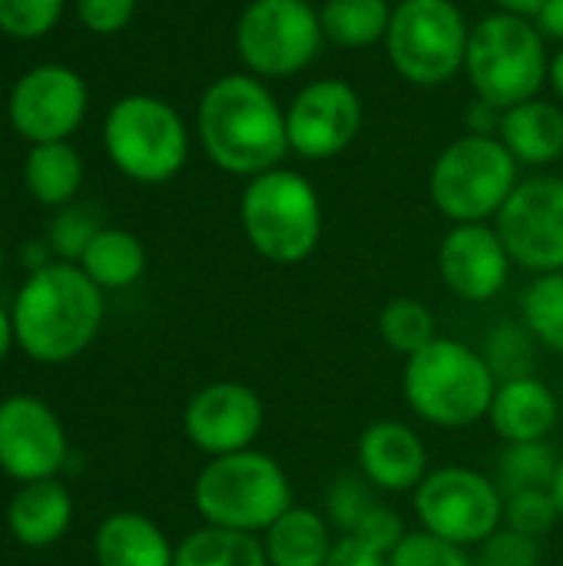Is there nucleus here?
<instances>
[{"instance_id":"f257e3e1","label":"nucleus","mask_w":563,"mask_h":566,"mask_svg":"<svg viewBox=\"0 0 563 566\" xmlns=\"http://www.w3.org/2000/svg\"><path fill=\"white\" fill-rule=\"evenodd\" d=\"M199 143L212 166L229 176L256 179L279 169L289 149L285 109L252 73H226L199 99Z\"/></svg>"},{"instance_id":"f03ea898","label":"nucleus","mask_w":563,"mask_h":566,"mask_svg":"<svg viewBox=\"0 0 563 566\" xmlns=\"http://www.w3.org/2000/svg\"><path fill=\"white\" fill-rule=\"evenodd\" d=\"M17 348L40 365L83 355L103 328V289L73 262H50L27 275L13 308Z\"/></svg>"},{"instance_id":"7ed1b4c3","label":"nucleus","mask_w":563,"mask_h":566,"mask_svg":"<svg viewBox=\"0 0 563 566\" xmlns=\"http://www.w3.org/2000/svg\"><path fill=\"white\" fill-rule=\"evenodd\" d=\"M498 378L484 355L455 338H435L405 358L402 395L431 428L461 431L488 418Z\"/></svg>"},{"instance_id":"20e7f679","label":"nucleus","mask_w":563,"mask_h":566,"mask_svg":"<svg viewBox=\"0 0 563 566\" xmlns=\"http://www.w3.org/2000/svg\"><path fill=\"white\" fill-rule=\"evenodd\" d=\"M192 507L209 527L262 537L289 507H295V491L272 454L249 448L206 461L192 484Z\"/></svg>"},{"instance_id":"39448f33","label":"nucleus","mask_w":563,"mask_h":566,"mask_svg":"<svg viewBox=\"0 0 563 566\" xmlns=\"http://www.w3.org/2000/svg\"><path fill=\"white\" fill-rule=\"evenodd\" d=\"M242 235L272 265L305 262L325 229L322 199L315 186L295 169H269L246 182L239 199Z\"/></svg>"},{"instance_id":"423d86ee","label":"nucleus","mask_w":563,"mask_h":566,"mask_svg":"<svg viewBox=\"0 0 563 566\" xmlns=\"http://www.w3.org/2000/svg\"><path fill=\"white\" fill-rule=\"evenodd\" d=\"M548 36L534 20L494 10L471 27L465 76L478 99L498 109L528 103L548 83Z\"/></svg>"},{"instance_id":"0eeeda50","label":"nucleus","mask_w":563,"mask_h":566,"mask_svg":"<svg viewBox=\"0 0 563 566\" xmlns=\"http://www.w3.org/2000/svg\"><path fill=\"white\" fill-rule=\"evenodd\" d=\"M518 159L498 136L465 133L448 143L428 172V196L451 226L498 219L518 189Z\"/></svg>"},{"instance_id":"6e6552de","label":"nucleus","mask_w":563,"mask_h":566,"mask_svg":"<svg viewBox=\"0 0 563 566\" xmlns=\"http://www.w3.org/2000/svg\"><path fill=\"white\" fill-rule=\"evenodd\" d=\"M471 23L455 0H402L392 10L385 53L411 86H445L465 70Z\"/></svg>"},{"instance_id":"1a4fd4ad","label":"nucleus","mask_w":563,"mask_h":566,"mask_svg":"<svg viewBox=\"0 0 563 566\" xmlns=\"http://www.w3.org/2000/svg\"><path fill=\"white\" fill-rule=\"evenodd\" d=\"M103 146L113 166L143 186L169 182L189 156L183 116L159 96L133 93L113 103L103 123Z\"/></svg>"},{"instance_id":"9d476101","label":"nucleus","mask_w":563,"mask_h":566,"mask_svg":"<svg viewBox=\"0 0 563 566\" xmlns=\"http://www.w3.org/2000/svg\"><path fill=\"white\" fill-rule=\"evenodd\" d=\"M325 33L312 0H249L236 20V53L259 80H289L315 63Z\"/></svg>"},{"instance_id":"9b49d317","label":"nucleus","mask_w":563,"mask_h":566,"mask_svg":"<svg viewBox=\"0 0 563 566\" xmlns=\"http://www.w3.org/2000/svg\"><path fill=\"white\" fill-rule=\"evenodd\" d=\"M418 527L475 551L504 527V494L494 478L475 468H431L411 494Z\"/></svg>"},{"instance_id":"f8f14e48","label":"nucleus","mask_w":563,"mask_h":566,"mask_svg":"<svg viewBox=\"0 0 563 566\" xmlns=\"http://www.w3.org/2000/svg\"><path fill=\"white\" fill-rule=\"evenodd\" d=\"M494 229L514 265L551 275L563 272V179L561 176H531L521 179L504 209L494 219Z\"/></svg>"},{"instance_id":"ddd939ff","label":"nucleus","mask_w":563,"mask_h":566,"mask_svg":"<svg viewBox=\"0 0 563 566\" xmlns=\"http://www.w3.org/2000/svg\"><path fill=\"white\" fill-rule=\"evenodd\" d=\"M362 96L345 80H312L285 109L289 149L299 159L325 163L342 156L362 129Z\"/></svg>"},{"instance_id":"4468645a","label":"nucleus","mask_w":563,"mask_h":566,"mask_svg":"<svg viewBox=\"0 0 563 566\" xmlns=\"http://www.w3.org/2000/svg\"><path fill=\"white\" fill-rule=\"evenodd\" d=\"M262 428L265 405L259 391L242 381H212L199 388L183 411V431L206 458L249 451Z\"/></svg>"},{"instance_id":"2eb2a0df","label":"nucleus","mask_w":563,"mask_h":566,"mask_svg":"<svg viewBox=\"0 0 563 566\" xmlns=\"http://www.w3.org/2000/svg\"><path fill=\"white\" fill-rule=\"evenodd\" d=\"M66 461V431L53 408L33 395L0 401V471L20 484L56 478Z\"/></svg>"},{"instance_id":"dca6fc26","label":"nucleus","mask_w":563,"mask_h":566,"mask_svg":"<svg viewBox=\"0 0 563 566\" xmlns=\"http://www.w3.org/2000/svg\"><path fill=\"white\" fill-rule=\"evenodd\" d=\"M86 116V83L60 63L27 70L10 93L13 129L37 143H63Z\"/></svg>"},{"instance_id":"f3484780","label":"nucleus","mask_w":563,"mask_h":566,"mask_svg":"<svg viewBox=\"0 0 563 566\" xmlns=\"http://www.w3.org/2000/svg\"><path fill=\"white\" fill-rule=\"evenodd\" d=\"M511 265L498 229L488 222L451 226L438 245V275L445 289L468 305L498 298L511 279Z\"/></svg>"},{"instance_id":"a211bd4d","label":"nucleus","mask_w":563,"mask_h":566,"mask_svg":"<svg viewBox=\"0 0 563 566\" xmlns=\"http://www.w3.org/2000/svg\"><path fill=\"white\" fill-rule=\"evenodd\" d=\"M358 474L378 494H415L431 471L428 444L402 421H375L358 438Z\"/></svg>"},{"instance_id":"6ab92c4d","label":"nucleus","mask_w":563,"mask_h":566,"mask_svg":"<svg viewBox=\"0 0 563 566\" xmlns=\"http://www.w3.org/2000/svg\"><path fill=\"white\" fill-rule=\"evenodd\" d=\"M557 418H561V401L554 388L544 385L538 375L498 381L488 421L504 444L548 441V434L557 428Z\"/></svg>"},{"instance_id":"aec40b11","label":"nucleus","mask_w":563,"mask_h":566,"mask_svg":"<svg viewBox=\"0 0 563 566\" xmlns=\"http://www.w3.org/2000/svg\"><path fill=\"white\" fill-rule=\"evenodd\" d=\"M70 524H73V497L56 478L20 484V491L10 497L7 531L17 544L30 551L60 544Z\"/></svg>"},{"instance_id":"412c9836","label":"nucleus","mask_w":563,"mask_h":566,"mask_svg":"<svg viewBox=\"0 0 563 566\" xmlns=\"http://www.w3.org/2000/svg\"><path fill=\"white\" fill-rule=\"evenodd\" d=\"M93 557L96 566H173L176 547L146 514L116 511L96 527Z\"/></svg>"},{"instance_id":"4be33fe9","label":"nucleus","mask_w":563,"mask_h":566,"mask_svg":"<svg viewBox=\"0 0 563 566\" xmlns=\"http://www.w3.org/2000/svg\"><path fill=\"white\" fill-rule=\"evenodd\" d=\"M498 139L518 166H551L563 156V109L551 99H528L501 116Z\"/></svg>"},{"instance_id":"5701e85b","label":"nucleus","mask_w":563,"mask_h":566,"mask_svg":"<svg viewBox=\"0 0 563 566\" xmlns=\"http://www.w3.org/2000/svg\"><path fill=\"white\" fill-rule=\"evenodd\" d=\"M262 547L269 566H325L335 537L325 514L295 504L262 534Z\"/></svg>"},{"instance_id":"b1692460","label":"nucleus","mask_w":563,"mask_h":566,"mask_svg":"<svg viewBox=\"0 0 563 566\" xmlns=\"http://www.w3.org/2000/svg\"><path fill=\"white\" fill-rule=\"evenodd\" d=\"M103 292H119L129 289L143 279L146 272V249L143 242L126 232V229H110L103 226L96 239L86 245L83 259L76 262Z\"/></svg>"},{"instance_id":"393cba45","label":"nucleus","mask_w":563,"mask_h":566,"mask_svg":"<svg viewBox=\"0 0 563 566\" xmlns=\"http://www.w3.org/2000/svg\"><path fill=\"white\" fill-rule=\"evenodd\" d=\"M23 182L30 196L43 206H70L83 182L80 153L63 143H37L23 166Z\"/></svg>"},{"instance_id":"a878e982","label":"nucleus","mask_w":563,"mask_h":566,"mask_svg":"<svg viewBox=\"0 0 563 566\" xmlns=\"http://www.w3.org/2000/svg\"><path fill=\"white\" fill-rule=\"evenodd\" d=\"M392 10L395 7L388 0H325L319 7V20L329 43L342 50H365L385 43Z\"/></svg>"},{"instance_id":"bb28decb","label":"nucleus","mask_w":563,"mask_h":566,"mask_svg":"<svg viewBox=\"0 0 563 566\" xmlns=\"http://www.w3.org/2000/svg\"><path fill=\"white\" fill-rule=\"evenodd\" d=\"M173 566H269V557L262 537L202 524L176 544Z\"/></svg>"},{"instance_id":"cd10ccee","label":"nucleus","mask_w":563,"mask_h":566,"mask_svg":"<svg viewBox=\"0 0 563 566\" xmlns=\"http://www.w3.org/2000/svg\"><path fill=\"white\" fill-rule=\"evenodd\" d=\"M561 454L548 441H528V444H504L498 454V488L504 497L521 491H551L557 474Z\"/></svg>"},{"instance_id":"c85d7f7f","label":"nucleus","mask_w":563,"mask_h":566,"mask_svg":"<svg viewBox=\"0 0 563 566\" xmlns=\"http://www.w3.org/2000/svg\"><path fill=\"white\" fill-rule=\"evenodd\" d=\"M378 335L382 342L408 358L415 352H421L425 345H431L438 338V322H435V312L421 302V298H411V295H398L392 298L382 315H378Z\"/></svg>"},{"instance_id":"c756f323","label":"nucleus","mask_w":563,"mask_h":566,"mask_svg":"<svg viewBox=\"0 0 563 566\" xmlns=\"http://www.w3.org/2000/svg\"><path fill=\"white\" fill-rule=\"evenodd\" d=\"M521 325L534 342L563 355V272L538 275L521 295Z\"/></svg>"},{"instance_id":"7c9ffc66","label":"nucleus","mask_w":563,"mask_h":566,"mask_svg":"<svg viewBox=\"0 0 563 566\" xmlns=\"http://www.w3.org/2000/svg\"><path fill=\"white\" fill-rule=\"evenodd\" d=\"M534 335L524 328V325H514V322H501L488 332L484 338V361L488 368L494 371L498 381H514V378H528L534 375Z\"/></svg>"},{"instance_id":"2f4dec72","label":"nucleus","mask_w":563,"mask_h":566,"mask_svg":"<svg viewBox=\"0 0 563 566\" xmlns=\"http://www.w3.org/2000/svg\"><path fill=\"white\" fill-rule=\"evenodd\" d=\"M375 504H378V491L362 474H342L332 481L325 494V517L338 531V537H348Z\"/></svg>"},{"instance_id":"473e14b6","label":"nucleus","mask_w":563,"mask_h":566,"mask_svg":"<svg viewBox=\"0 0 563 566\" xmlns=\"http://www.w3.org/2000/svg\"><path fill=\"white\" fill-rule=\"evenodd\" d=\"M557 521H561V511L551 491H521V494L504 497V527L514 534L541 541L557 527Z\"/></svg>"},{"instance_id":"72a5a7b5","label":"nucleus","mask_w":563,"mask_h":566,"mask_svg":"<svg viewBox=\"0 0 563 566\" xmlns=\"http://www.w3.org/2000/svg\"><path fill=\"white\" fill-rule=\"evenodd\" d=\"M103 229L100 216L93 212V206H63L50 226V249L60 255V262H80L86 245L96 239V232Z\"/></svg>"},{"instance_id":"f704fd0d","label":"nucleus","mask_w":563,"mask_h":566,"mask_svg":"<svg viewBox=\"0 0 563 566\" xmlns=\"http://www.w3.org/2000/svg\"><path fill=\"white\" fill-rule=\"evenodd\" d=\"M388 566H471V554L428 531H408L388 554Z\"/></svg>"},{"instance_id":"c9c22d12","label":"nucleus","mask_w":563,"mask_h":566,"mask_svg":"<svg viewBox=\"0 0 563 566\" xmlns=\"http://www.w3.org/2000/svg\"><path fill=\"white\" fill-rule=\"evenodd\" d=\"M66 0H0V30L17 40L43 36L63 13Z\"/></svg>"},{"instance_id":"e433bc0d","label":"nucleus","mask_w":563,"mask_h":566,"mask_svg":"<svg viewBox=\"0 0 563 566\" xmlns=\"http://www.w3.org/2000/svg\"><path fill=\"white\" fill-rule=\"evenodd\" d=\"M471 566H541V547L538 541L501 527L475 547Z\"/></svg>"},{"instance_id":"4c0bfd02","label":"nucleus","mask_w":563,"mask_h":566,"mask_svg":"<svg viewBox=\"0 0 563 566\" xmlns=\"http://www.w3.org/2000/svg\"><path fill=\"white\" fill-rule=\"evenodd\" d=\"M408 531H405V521H402V514L392 507V504H375L365 517H362V524L348 534L352 541H358V544H365L368 551H375V554H382V557H388L398 544H402V537H405Z\"/></svg>"},{"instance_id":"58836bf2","label":"nucleus","mask_w":563,"mask_h":566,"mask_svg":"<svg viewBox=\"0 0 563 566\" xmlns=\"http://www.w3.org/2000/svg\"><path fill=\"white\" fill-rule=\"evenodd\" d=\"M136 13V0H76V17L93 33H119Z\"/></svg>"},{"instance_id":"ea45409f","label":"nucleus","mask_w":563,"mask_h":566,"mask_svg":"<svg viewBox=\"0 0 563 566\" xmlns=\"http://www.w3.org/2000/svg\"><path fill=\"white\" fill-rule=\"evenodd\" d=\"M325 566H388V557L368 551L365 544H358L352 537H338Z\"/></svg>"},{"instance_id":"a19ab883","label":"nucleus","mask_w":563,"mask_h":566,"mask_svg":"<svg viewBox=\"0 0 563 566\" xmlns=\"http://www.w3.org/2000/svg\"><path fill=\"white\" fill-rule=\"evenodd\" d=\"M501 116H504V109H498V106H491V103H484V99H475V103L468 106L465 123H468V133H478V136H498V129H501Z\"/></svg>"},{"instance_id":"79ce46f5","label":"nucleus","mask_w":563,"mask_h":566,"mask_svg":"<svg viewBox=\"0 0 563 566\" xmlns=\"http://www.w3.org/2000/svg\"><path fill=\"white\" fill-rule=\"evenodd\" d=\"M534 23L541 27V33H544L548 40H557L563 46V0H548Z\"/></svg>"},{"instance_id":"37998d69","label":"nucleus","mask_w":563,"mask_h":566,"mask_svg":"<svg viewBox=\"0 0 563 566\" xmlns=\"http://www.w3.org/2000/svg\"><path fill=\"white\" fill-rule=\"evenodd\" d=\"M548 0H494V7L501 13H514V17H528V20H538V13L544 10Z\"/></svg>"},{"instance_id":"c03bdc74","label":"nucleus","mask_w":563,"mask_h":566,"mask_svg":"<svg viewBox=\"0 0 563 566\" xmlns=\"http://www.w3.org/2000/svg\"><path fill=\"white\" fill-rule=\"evenodd\" d=\"M17 345V335H13V318H10V312H3L0 308V361L10 355V348Z\"/></svg>"},{"instance_id":"a18cd8bd","label":"nucleus","mask_w":563,"mask_h":566,"mask_svg":"<svg viewBox=\"0 0 563 566\" xmlns=\"http://www.w3.org/2000/svg\"><path fill=\"white\" fill-rule=\"evenodd\" d=\"M548 83L554 86V93L563 99V46L551 56V70H548Z\"/></svg>"},{"instance_id":"49530a36","label":"nucleus","mask_w":563,"mask_h":566,"mask_svg":"<svg viewBox=\"0 0 563 566\" xmlns=\"http://www.w3.org/2000/svg\"><path fill=\"white\" fill-rule=\"evenodd\" d=\"M551 494H554V501H557V511H561V521H563V454H561V464H557V474H554V484H551Z\"/></svg>"},{"instance_id":"de8ad7c7","label":"nucleus","mask_w":563,"mask_h":566,"mask_svg":"<svg viewBox=\"0 0 563 566\" xmlns=\"http://www.w3.org/2000/svg\"><path fill=\"white\" fill-rule=\"evenodd\" d=\"M388 3H392V0H388ZM395 3H402V0H395Z\"/></svg>"}]
</instances>
